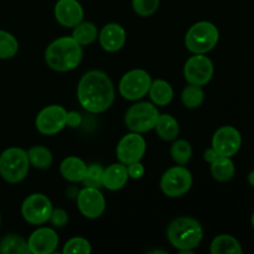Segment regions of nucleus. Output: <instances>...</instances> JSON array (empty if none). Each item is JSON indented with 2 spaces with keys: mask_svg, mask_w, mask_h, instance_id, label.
<instances>
[{
  "mask_svg": "<svg viewBox=\"0 0 254 254\" xmlns=\"http://www.w3.org/2000/svg\"><path fill=\"white\" fill-rule=\"evenodd\" d=\"M79 104L89 113H103L114 102V86L108 74L92 69L81 77L77 87Z\"/></svg>",
  "mask_w": 254,
  "mask_h": 254,
  "instance_id": "nucleus-1",
  "label": "nucleus"
},
{
  "mask_svg": "<svg viewBox=\"0 0 254 254\" xmlns=\"http://www.w3.org/2000/svg\"><path fill=\"white\" fill-rule=\"evenodd\" d=\"M82 56V46L72 36H64L55 40L45 51V61L47 66L57 72H68L78 67Z\"/></svg>",
  "mask_w": 254,
  "mask_h": 254,
  "instance_id": "nucleus-2",
  "label": "nucleus"
},
{
  "mask_svg": "<svg viewBox=\"0 0 254 254\" xmlns=\"http://www.w3.org/2000/svg\"><path fill=\"white\" fill-rule=\"evenodd\" d=\"M169 242L179 251H193L203 238L202 226L191 217H179L170 222L166 230Z\"/></svg>",
  "mask_w": 254,
  "mask_h": 254,
  "instance_id": "nucleus-3",
  "label": "nucleus"
},
{
  "mask_svg": "<svg viewBox=\"0 0 254 254\" xmlns=\"http://www.w3.org/2000/svg\"><path fill=\"white\" fill-rule=\"evenodd\" d=\"M30 169L27 151L21 148H9L0 155V175L6 183L19 184L26 178Z\"/></svg>",
  "mask_w": 254,
  "mask_h": 254,
  "instance_id": "nucleus-4",
  "label": "nucleus"
},
{
  "mask_svg": "<svg viewBox=\"0 0 254 254\" xmlns=\"http://www.w3.org/2000/svg\"><path fill=\"white\" fill-rule=\"evenodd\" d=\"M220 40L217 26L210 21H200L189 29L185 36V45L190 52L207 54L216 47Z\"/></svg>",
  "mask_w": 254,
  "mask_h": 254,
  "instance_id": "nucleus-5",
  "label": "nucleus"
},
{
  "mask_svg": "<svg viewBox=\"0 0 254 254\" xmlns=\"http://www.w3.org/2000/svg\"><path fill=\"white\" fill-rule=\"evenodd\" d=\"M159 111L154 103L140 102L135 103L127 111L126 126L129 130L135 133H145L155 128L159 118Z\"/></svg>",
  "mask_w": 254,
  "mask_h": 254,
  "instance_id": "nucleus-6",
  "label": "nucleus"
},
{
  "mask_svg": "<svg viewBox=\"0 0 254 254\" xmlns=\"http://www.w3.org/2000/svg\"><path fill=\"white\" fill-rule=\"evenodd\" d=\"M192 186V175L184 165L174 166L161 176L160 188L164 195L169 197H181L186 195Z\"/></svg>",
  "mask_w": 254,
  "mask_h": 254,
  "instance_id": "nucleus-7",
  "label": "nucleus"
},
{
  "mask_svg": "<svg viewBox=\"0 0 254 254\" xmlns=\"http://www.w3.org/2000/svg\"><path fill=\"white\" fill-rule=\"evenodd\" d=\"M151 84L150 74L144 69H131L122 77L119 93L128 101H138L149 92Z\"/></svg>",
  "mask_w": 254,
  "mask_h": 254,
  "instance_id": "nucleus-8",
  "label": "nucleus"
},
{
  "mask_svg": "<svg viewBox=\"0 0 254 254\" xmlns=\"http://www.w3.org/2000/svg\"><path fill=\"white\" fill-rule=\"evenodd\" d=\"M52 203L44 193H31L21 205L22 218L30 225H44L52 212Z\"/></svg>",
  "mask_w": 254,
  "mask_h": 254,
  "instance_id": "nucleus-9",
  "label": "nucleus"
},
{
  "mask_svg": "<svg viewBox=\"0 0 254 254\" xmlns=\"http://www.w3.org/2000/svg\"><path fill=\"white\" fill-rule=\"evenodd\" d=\"M215 72L212 61L205 54H195L186 61L184 66V76L189 84L205 86L211 81Z\"/></svg>",
  "mask_w": 254,
  "mask_h": 254,
  "instance_id": "nucleus-10",
  "label": "nucleus"
},
{
  "mask_svg": "<svg viewBox=\"0 0 254 254\" xmlns=\"http://www.w3.org/2000/svg\"><path fill=\"white\" fill-rule=\"evenodd\" d=\"M67 111L62 106L52 104L42 109L36 117V128L44 135H55L66 127Z\"/></svg>",
  "mask_w": 254,
  "mask_h": 254,
  "instance_id": "nucleus-11",
  "label": "nucleus"
},
{
  "mask_svg": "<svg viewBox=\"0 0 254 254\" xmlns=\"http://www.w3.org/2000/svg\"><path fill=\"white\" fill-rule=\"evenodd\" d=\"M211 144L218 155L232 158L242 146V135L235 127L223 126L215 131Z\"/></svg>",
  "mask_w": 254,
  "mask_h": 254,
  "instance_id": "nucleus-12",
  "label": "nucleus"
},
{
  "mask_svg": "<svg viewBox=\"0 0 254 254\" xmlns=\"http://www.w3.org/2000/svg\"><path fill=\"white\" fill-rule=\"evenodd\" d=\"M145 150L146 143L143 135H140V133L131 131L119 140L117 145V156L122 164L128 165L135 161H140Z\"/></svg>",
  "mask_w": 254,
  "mask_h": 254,
  "instance_id": "nucleus-13",
  "label": "nucleus"
},
{
  "mask_svg": "<svg viewBox=\"0 0 254 254\" xmlns=\"http://www.w3.org/2000/svg\"><path fill=\"white\" fill-rule=\"evenodd\" d=\"M77 206L84 217L94 220L103 215L106 210V198L99 189L84 186L83 190L77 195Z\"/></svg>",
  "mask_w": 254,
  "mask_h": 254,
  "instance_id": "nucleus-14",
  "label": "nucleus"
},
{
  "mask_svg": "<svg viewBox=\"0 0 254 254\" xmlns=\"http://www.w3.org/2000/svg\"><path fill=\"white\" fill-rule=\"evenodd\" d=\"M27 245L31 254H51L59 246V236L52 228L40 227L31 233Z\"/></svg>",
  "mask_w": 254,
  "mask_h": 254,
  "instance_id": "nucleus-15",
  "label": "nucleus"
},
{
  "mask_svg": "<svg viewBox=\"0 0 254 254\" xmlns=\"http://www.w3.org/2000/svg\"><path fill=\"white\" fill-rule=\"evenodd\" d=\"M55 17L64 27H74L83 20V9L77 0H59L55 5Z\"/></svg>",
  "mask_w": 254,
  "mask_h": 254,
  "instance_id": "nucleus-16",
  "label": "nucleus"
},
{
  "mask_svg": "<svg viewBox=\"0 0 254 254\" xmlns=\"http://www.w3.org/2000/svg\"><path fill=\"white\" fill-rule=\"evenodd\" d=\"M99 44L107 52H117L124 46L127 40L126 30L119 24H107L99 32Z\"/></svg>",
  "mask_w": 254,
  "mask_h": 254,
  "instance_id": "nucleus-17",
  "label": "nucleus"
},
{
  "mask_svg": "<svg viewBox=\"0 0 254 254\" xmlns=\"http://www.w3.org/2000/svg\"><path fill=\"white\" fill-rule=\"evenodd\" d=\"M129 175L126 164H112L103 171V186L111 191H118L127 185Z\"/></svg>",
  "mask_w": 254,
  "mask_h": 254,
  "instance_id": "nucleus-18",
  "label": "nucleus"
},
{
  "mask_svg": "<svg viewBox=\"0 0 254 254\" xmlns=\"http://www.w3.org/2000/svg\"><path fill=\"white\" fill-rule=\"evenodd\" d=\"M86 171V163L77 156H68L64 159L60 165V173L62 178L69 183H82Z\"/></svg>",
  "mask_w": 254,
  "mask_h": 254,
  "instance_id": "nucleus-19",
  "label": "nucleus"
},
{
  "mask_svg": "<svg viewBox=\"0 0 254 254\" xmlns=\"http://www.w3.org/2000/svg\"><path fill=\"white\" fill-rule=\"evenodd\" d=\"M210 251L212 254H242V245L231 235H220L213 238Z\"/></svg>",
  "mask_w": 254,
  "mask_h": 254,
  "instance_id": "nucleus-20",
  "label": "nucleus"
},
{
  "mask_svg": "<svg viewBox=\"0 0 254 254\" xmlns=\"http://www.w3.org/2000/svg\"><path fill=\"white\" fill-rule=\"evenodd\" d=\"M149 96L155 106L165 107L173 101L174 91L170 84L164 79H156L151 82L150 88H149Z\"/></svg>",
  "mask_w": 254,
  "mask_h": 254,
  "instance_id": "nucleus-21",
  "label": "nucleus"
},
{
  "mask_svg": "<svg viewBox=\"0 0 254 254\" xmlns=\"http://www.w3.org/2000/svg\"><path fill=\"white\" fill-rule=\"evenodd\" d=\"M211 174L213 179L220 183H227L232 180L236 174V166L232 158L227 156H218L213 163H211Z\"/></svg>",
  "mask_w": 254,
  "mask_h": 254,
  "instance_id": "nucleus-22",
  "label": "nucleus"
},
{
  "mask_svg": "<svg viewBox=\"0 0 254 254\" xmlns=\"http://www.w3.org/2000/svg\"><path fill=\"white\" fill-rule=\"evenodd\" d=\"M155 129L158 135L166 141L175 140L176 136L179 135V131H180L179 122L170 114L159 116L155 124Z\"/></svg>",
  "mask_w": 254,
  "mask_h": 254,
  "instance_id": "nucleus-23",
  "label": "nucleus"
},
{
  "mask_svg": "<svg viewBox=\"0 0 254 254\" xmlns=\"http://www.w3.org/2000/svg\"><path fill=\"white\" fill-rule=\"evenodd\" d=\"M1 254H31L26 241L15 233L6 235L0 241Z\"/></svg>",
  "mask_w": 254,
  "mask_h": 254,
  "instance_id": "nucleus-24",
  "label": "nucleus"
},
{
  "mask_svg": "<svg viewBox=\"0 0 254 254\" xmlns=\"http://www.w3.org/2000/svg\"><path fill=\"white\" fill-rule=\"evenodd\" d=\"M98 36V30L94 24L89 21H81L77 26L73 27L72 37L78 42L81 46H87L96 41Z\"/></svg>",
  "mask_w": 254,
  "mask_h": 254,
  "instance_id": "nucleus-25",
  "label": "nucleus"
},
{
  "mask_svg": "<svg viewBox=\"0 0 254 254\" xmlns=\"http://www.w3.org/2000/svg\"><path fill=\"white\" fill-rule=\"evenodd\" d=\"M27 158H29L30 165L36 169H49L52 164V154L46 146L36 145L32 146L27 151Z\"/></svg>",
  "mask_w": 254,
  "mask_h": 254,
  "instance_id": "nucleus-26",
  "label": "nucleus"
},
{
  "mask_svg": "<svg viewBox=\"0 0 254 254\" xmlns=\"http://www.w3.org/2000/svg\"><path fill=\"white\" fill-rule=\"evenodd\" d=\"M205 99V93H203L201 86H195V84H189L181 93V101L183 104L188 108H197L203 103Z\"/></svg>",
  "mask_w": 254,
  "mask_h": 254,
  "instance_id": "nucleus-27",
  "label": "nucleus"
},
{
  "mask_svg": "<svg viewBox=\"0 0 254 254\" xmlns=\"http://www.w3.org/2000/svg\"><path fill=\"white\" fill-rule=\"evenodd\" d=\"M19 51V42L10 32L0 30V60L14 57Z\"/></svg>",
  "mask_w": 254,
  "mask_h": 254,
  "instance_id": "nucleus-28",
  "label": "nucleus"
},
{
  "mask_svg": "<svg viewBox=\"0 0 254 254\" xmlns=\"http://www.w3.org/2000/svg\"><path fill=\"white\" fill-rule=\"evenodd\" d=\"M171 158L179 165H186L190 161L192 155V148L190 143L186 140H176L171 145L170 149Z\"/></svg>",
  "mask_w": 254,
  "mask_h": 254,
  "instance_id": "nucleus-29",
  "label": "nucleus"
},
{
  "mask_svg": "<svg viewBox=\"0 0 254 254\" xmlns=\"http://www.w3.org/2000/svg\"><path fill=\"white\" fill-rule=\"evenodd\" d=\"M103 171L104 168L99 164H91L87 166L86 175L82 180L83 185L86 188L101 189L103 186Z\"/></svg>",
  "mask_w": 254,
  "mask_h": 254,
  "instance_id": "nucleus-30",
  "label": "nucleus"
},
{
  "mask_svg": "<svg viewBox=\"0 0 254 254\" xmlns=\"http://www.w3.org/2000/svg\"><path fill=\"white\" fill-rule=\"evenodd\" d=\"M62 252L64 254H89L92 252V248L86 238L73 237L67 241Z\"/></svg>",
  "mask_w": 254,
  "mask_h": 254,
  "instance_id": "nucleus-31",
  "label": "nucleus"
},
{
  "mask_svg": "<svg viewBox=\"0 0 254 254\" xmlns=\"http://www.w3.org/2000/svg\"><path fill=\"white\" fill-rule=\"evenodd\" d=\"M160 0H131L133 9L139 16H150L158 10Z\"/></svg>",
  "mask_w": 254,
  "mask_h": 254,
  "instance_id": "nucleus-32",
  "label": "nucleus"
},
{
  "mask_svg": "<svg viewBox=\"0 0 254 254\" xmlns=\"http://www.w3.org/2000/svg\"><path fill=\"white\" fill-rule=\"evenodd\" d=\"M49 221L55 227H64L68 222V213L62 208H56V210H52Z\"/></svg>",
  "mask_w": 254,
  "mask_h": 254,
  "instance_id": "nucleus-33",
  "label": "nucleus"
},
{
  "mask_svg": "<svg viewBox=\"0 0 254 254\" xmlns=\"http://www.w3.org/2000/svg\"><path fill=\"white\" fill-rule=\"evenodd\" d=\"M127 170H128L129 178L134 179V180H139V179L143 178L144 174H145V168H144L143 164H140V161L128 164Z\"/></svg>",
  "mask_w": 254,
  "mask_h": 254,
  "instance_id": "nucleus-34",
  "label": "nucleus"
},
{
  "mask_svg": "<svg viewBox=\"0 0 254 254\" xmlns=\"http://www.w3.org/2000/svg\"><path fill=\"white\" fill-rule=\"evenodd\" d=\"M82 117L78 112H67L66 118V126L71 127V128H77L81 126Z\"/></svg>",
  "mask_w": 254,
  "mask_h": 254,
  "instance_id": "nucleus-35",
  "label": "nucleus"
},
{
  "mask_svg": "<svg viewBox=\"0 0 254 254\" xmlns=\"http://www.w3.org/2000/svg\"><path fill=\"white\" fill-rule=\"evenodd\" d=\"M218 156H221V155H218V153L212 148V146H211V148H208L207 150L205 151V154H203V159H205L208 164L213 163V161H215Z\"/></svg>",
  "mask_w": 254,
  "mask_h": 254,
  "instance_id": "nucleus-36",
  "label": "nucleus"
},
{
  "mask_svg": "<svg viewBox=\"0 0 254 254\" xmlns=\"http://www.w3.org/2000/svg\"><path fill=\"white\" fill-rule=\"evenodd\" d=\"M247 179H248V184H250V185L254 189V170H252L250 174H248Z\"/></svg>",
  "mask_w": 254,
  "mask_h": 254,
  "instance_id": "nucleus-37",
  "label": "nucleus"
},
{
  "mask_svg": "<svg viewBox=\"0 0 254 254\" xmlns=\"http://www.w3.org/2000/svg\"><path fill=\"white\" fill-rule=\"evenodd\" d=\"M251 223H252V227L254 228V212L252 213V217H251Z\"/></svg>",
  "mask_w": 254,
  "mask_h": 254,
  "instance_id": "nucleus-38",
  "label": "nucleus"
},
{
  "mask_svg": "<svg viewBox=\"0 0 254 254\" xmlns=\"http://www.w3.org/2000/svg\"><path fill=\"white\" fill-rule=\"evenodd\" d=\"M0 225H1V216H0Z\"/></svg>",
  "mask_w": 254,
  "mask_h": 254,
  "instance_id": "nucleus-39",
  "label": "nucleus"
}]
</instances>
